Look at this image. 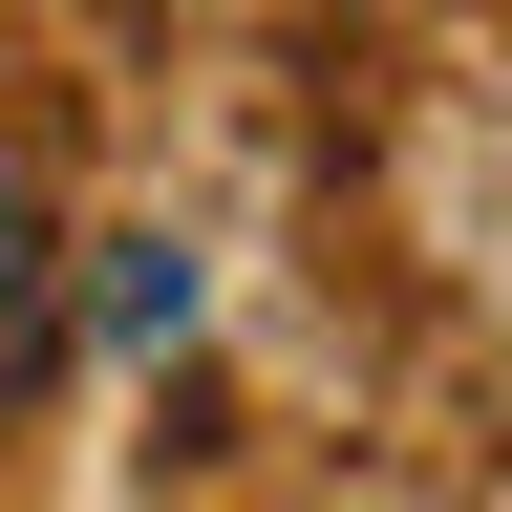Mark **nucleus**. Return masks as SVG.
I'll return each mask as SVG.
<instances>
[{
	"instance_id": "obj_2",
	"label": "nucleus",
	"mask_w": 512,
	"mask_h": 512,
	"mask_svg": "<svg viewBox=\"0 0 512 512\" xmlns=\"http://www.w3.org/2000/svg\"><path fill=\"white\" fill-rule=\"evenodd\" d=\"M107 320H128V342H171V320H192V256H171V235H128V278H107Z\"/></svg>"
},
{
	"instance_id": "obj_1",
	"label": "nucleus",
	"mask_w": 512,
	"mask_h": 512,
	"mask_svg": "<svg viewBox=\"0 0 512 512\" xmlns=\"http://www.w3.org/2000/svg\"><path fill=\"white\" fill-rule=\"evenodd\" d=\"M22 342H43V192H22V150H0V384H22Z\"/></svg>"
}]
</instances>
